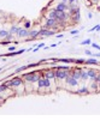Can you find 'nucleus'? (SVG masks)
Segmentation results:
<instances>
[{
	"mask_svg": "<svg viewBox=\"0 0 100 121\" xmlns=\"http://www.w3.org/2000/svg\"><path fill=\"white\" fill-rule=\"evenodd\" d=\"M71 19H72L74 23H78L80 19H81V11H78V12H76L75 15H72V16H71Z\"/></svg>",
	"mask_w": 100,
	"mask_h": 121,
	"instance_id": "a211bd4d",
	"label": "nucleus"
},
{
	"mask_svg": "<svg viewBox=\"0 0 100 121\" xmlns=\"http://www.w3.org/2000/svg\"><path fill=\"white\" fill-rule=\"evenodd\" d=\"M78 33H80L78 29H76V30H71V31H70V34H71V35H77Z\"/></svg>",
	"mask_w": 100,
	"mask_h": 121,
	"instance_id": "2f4dec72",
	"label": "nucleus"
},
{
	"mask_svg": "<svg viewBox=\"0 0 100 121\" xmlns=\"http://www.w3.org/2000/svg\"><path fill=\"white\" fill-rule=\"evenodd\" d=\"M45 28L47 29H52V30H58L57 28L59 26L58 25V21L57 19H53V18H47L46 21H45Z\"/></svg>",
	"mask_w": 100,
	"mask_h": 121,
	"instance_id": "f03ea898",
	"label": "nucleus"
},
{
	"mask_svg": "<svg viewBox=\"0 0 100 121\" xmlns=\"http://www.w3.org/2000/svg\"><path fill=\"white\" fill-rule=\"evenodd\" d=\"M11 42H12V41H6V40H3V41L0 42V44H1V46H8Z\"/></svg>",
	"mask_w": 100,
	"mask_h": 121,
	"instance_id": "cd10ccee",
	"label": "nucleus"
},
{
	"mask_svg": "<svg viewBox=\"0 0 100 121\" xmlns=\"http://www.w3.org/2000/svg\"><path fill=\"white\" fill-rule=\"evenodd\" d=\"M57 44H58V43H53V44H51V46H49V48H53V47H57Z\"/></svg>",
	"mask_w": 100,
	"mask_h": 121,
	"instance_id": "79ce46f5",
	"label": "nucleus"
},
{
	"mask_svg": "<svg viewBox=\"0 0 100 121\" xmlns=\"http://www.w3.org/2000/svg\"><path fill=\"white\" fill-rule=\"evenodd\" d=\"M84 54H86V55H89V56H92V55H93V53H92L89 49H86V50H84Z\"/></svg>",
	"mask_w": 100,
	"mask_h": 121,
	"instance_id": "7c9ffc66",
	"label": "nucleus"
},
{
	"mask_svg": "<svg viewBox=\"0 0 100 121\" xmlns=\"http://www.w3.org/2000/svg\"><path fill=\"white\" fill-rule=\"evenodd\" d=\"M60 1H62V3H64V4H68L69 0H60Z\"/></svg>",
	"mask_w": 100,
	"mask_h": 121,
	"instance_id": "37998d69",
	"label": "nucleus"
},
{
	"mask_svg": "<svg viewBox=\"0 0 100 121\" xmlns=\"http://www.w3.org/2000/svg\"><path fill=\"white\" fill-rule=\"evenodd\" d=\"M91 43H92V40L91 38H86V40H83V41L81 42V46H88Z\"/></svg>",
	"mask_w": 100,
	"mask_h": 121,
	"instance_id": "393cba45",
	"label": "nucleus"
},
{
	"mask_svg": "<svg viewBox=\"0 0 100 121\" xmlns=\"http://www.w3.org/2000/svg\"><path fill=\"white\" fill-rule=\"evenodd\" d=\"M70 74V71H63V70H56V80L58 82H65V78Z\"/></svg>",
	"mask_w": 100,
	"mask_h": 121,
	"instance_id": "7ed1b4c3",
	"label": "nucleus"
},
{
	"mask_svg": "<svg viewBox=\"0 0 100 121\" xmlns=\"http://www.w3.org/2000/svg\"><path fill=\"white\" fill-rule=\"evenodd\" d=\"M86 65H99L100 62L98 61L96 59H94V58H89V59H87L86 60V62H84Z\"/></svg>",
	"mask_w": 100,
	"mask_h": 121,
	"instance_id": "6ab92c4d",
	"label": "nucleus"
},
{
	"mask_svg": "<svg viewBox=\"0 0 100 121\" xmlns=\"http://www.w3.org/2000/svg\"><path fill=\"white\" fill-rule=\"evenodd\" d=\"M44 77L51 79V80H56V70H54V68L46 70V71L44 72Z\"/></svg>",
	"mask_w": 100,
	"mask_h": 121,
	"instance_id": "423d86ee",
	"label": "nucleus"
},
{
	"mask_svg": "<svg viewBox=\"0 0 100 121\" xmlns=\"http://www.w3.org/2000/svg\"><path fill=\"white\" fill-rule=\"evenodd\" d=\"M98 84H99V89H100V80H99V82H98Z\"/></svg>",
	"mask_w": 100,
	"mask_h": 121,
	"instance_id": "c03bdc74",
	"label": "nucleus"
},
{
	"mask_svg": "<svg viewBox=\"0 0 100 121\" xmlns=\"http://www.w3.org/2000/svg\"><path fill=\"white\" fill-rule=\"evenodd\" d=\"M23 28H25V29H28V30H30V28H32V22H30V21H25Z\"/></svg>",
	"mask_w": 100,
	"mask_h": 121,
	"instance_id": "a878e982",
	"label": "nucleus"
},
{
	"mask_svg": "<svg viewBox=\"0 0 100 121\" xmlns=\"http://www.w3.org/2000/svg\"><path fill=\"white\" fill-rule=\"evenodd\" d=\"M54 8L57 10V11H59V12H68L69 5H68V4H64V3H62V1H59V3L56 5Z\"/></svg>",
	"mask_w": 100,
	"mask_h": 121,
	"instance_id": "0eeeda50",
	"label": "nucleus"
},
{
	"mask_svg": "<svg viewBox=\"0 0 100 121\" xmlns=\"http://www.w3.org/2000/svg\"><path fill=\"white\" fill-rule=\"evenodd\" d=\"M75 3H77V0H69V1H68V4H69V5L75 4Z\"/></svg>",
	"mask_w": 100,
	"mask_h": 121,
	"instance_id": "c9c22d12",
	"label": "nucleus"
},
{
	"mask_svg": "<svg viewBox=\"0 0 100 121\" xmlns=\"http://www.w3.org/2000/svg\"><path fill=\"white\" fill-rule=\"evenodd\" d=\"M95 31H100V24H96V25H95Z\"/></svg>",
	"mask_w": 100,
	"mask_h": 121,
	"instance_id": "e433bc0d",
	"label": "nucleus"
},
{
	"mask_svg": "<svg viewBox=\"0 0 100 121\" xmlns=\"http://www.w3.org/2000/svg\"><path fill=\"white\" fill-rule=\"evenodd\" d=\"M87 73H88L89 80H91V82H93V80L95 79V77H96L98 71H96V70H94V68H88V70H87Z\"/></svg>",
	"mask_w": 100,
	"mask_h": 121,
	"instance_id": "ddd939ff",
	"label": "nucleus"
},
{
	"mask_svg": "<svg viewBox=\"0 0 100 121\" xmlns=\"http://www.w3.org/2000/svg\"><path fill=\"white\" fill-rule=\"evenodd\" d=\"M7 90H10V89L7 88V85H6L5 83H3V84H0V94H3V92L7 91Z\"/></svg>",
	"mask_w": 100,
	"mask_h": 121,
	"instance_id": "4be33fe9",
	"label": "nucleus"
},
{
	"mask_svg": "<svg viewBox=\"0 0 100 121\" xmlns=\"http://www.w3.org/2000/svg\"><path fill=\"white\" fill-rule=\"evenodd\" d=\"M8 35V30L6 29H0V38H5Z\"/></svg>",
	"mask_w": 100,
	"mask_h": 121,
	"instance_id": "412c9836",
	"label": "nucleus"
},
{
	"mask_svg": "<svg viewBox=\"0 0 100 121\" xmlns=\"http://www.w3.org/2000/svg\"><path fill=\"white\" fill-rule=\"evenodd\" d=\"M88 18H89V19L93 18V13H92V12H88Z\"/></svg>",
	"mask_w": 100,
	"mask_h": 121,
	"instance_id": "58836bf2",
	"label": "nucleus"
},
{
	"mask_svg": "<svg viewBox=\"0 0 100 121\" xmlns=\"http://www.w3.org/2000/svg\"><path fill=\"white\" fill-rule=\"evenodd\" d=\"M40 36V34H39V30H36V29H33V30H29V37H33V38H37Z\"/></svg>",
	"mask_w": 100,
	"mask_h": 121,
	"instance_id": "f3484780",
	"label": "nucleus"
},
{
	"mask_svg": "<svg viewBox=\"0 0 100 121\" xmlns=\"http://www.w3.org/2000/svg\"><path fill=\"white\" fill-rule=\"evenodd\" d=\"M81 72H82V68L81 67H77V68H71V71H70V74H71L75 79L80 80L81 79Z\"/></svg>",
	"mask_w": 100,
	"mask_h": 121,
	"instance_id": "6e6552de",
	"label": "nucleus"
},
{
	"mask_svg": "<svg viewBox=\"0 0 100 121\" xmlns=\"http://www.w3.org/2000/svg\"><path fill=\"white\" fill-rule=\"evenodd\" d=\"M16 49H17L16 44H15V46H10V47L7 48V50H8V52H16Z\"/></svg>",
	"mask_w": 100,
	"mask_h": 121,
	"instance_id": "c85d7f7f",
	"label": "nucleus"
},
{
	"mask_svg": "<svg viewBox=\"0 0 100 121\" xmlns=\"http://www.w3.org/2000/svg\"><path fill=\"white\" fill-rule=\"evenodd\" d=\"M37 92L42 94L46 92V89H45V82H44V77H41L37 80Z\"/></svg>",
	"mask_w": 100,
	"mask_h": 121,
	"instance_id": "9d476101",
	"label": "nucleus"
},
{
	"mask_svg": "<svg viewBox=\"0 0 100 121\" xmlns=\"http://www.w3.org/2000/svg\"><path fill=\"white\" fill-rule=\"evenodd\" d=\"M15 38V35H12V34H10L8 33V35L5 37V40H6V41H12V40Z\"/></svg>",
	"mask_w": 100,
	"mask_h": 121,
	"instance_id": "bb28decb",
	"label": "nucleus"
},
{
	"mask_svg": "<svg viewBox=\"0 0 100 121\" xmlns=\"http://www.w3.org/2000/svg\"><path fill=\"white\" fill-rule=\"evenodd\" d=\"M52 68L54 70H63V71H71V67L69 65H59V66H53Z\"/></svg>",
	"mask_w": 100,
	"mask_h": 121,
	"instance_id": "2eb2a0df",
	"label": "nucleus"
},
{
	"mask_svg": "<svg viewBox=\"0 0 100 121\" xmlns=\"http://www.w3.org/2000/svg\"><path fill=\"white\" fill-rule=\"evenodd\" d=\"M63 36H64L63 34H59V35H57V38H62Z\"/></svg>",
	"mask_w": 100,
	"mask_h": 121,
	"instance_id": "a19ab883",
	"label": "nucleus"
},
{
	"mask_svg": "<svg viewBox=\"0 0 100 121\" xmlns=\"http://www.w3.org/2000/svg\"><path fill=\"white\" fill-rule=\"evenodd\" d=\"M44 77V72H29V73H24L22 76V78L24 79V82L27 83H37V80Z\"/></svg>",
	"mask_w": 100,
	"mask_h": 121,
	"instance_id": "f257e3e1",
	"label": "nucleus"
},
{
	"mask_svg": "<svg viewBox=\"0 0 100 121\" xmlns=\"http://www.w3.org/2000/svg\"><path fill=\"white\" fill-rule=\"evenodd\" d=\"M78 82H80V80L75 79L71 74H69V76L65 78V85H68V86L76 88V86H78Z\"/></svg>",
	"mask_w": 100,
	"mask_h": 121,
	"instance_id": "39448f33",
	"label": "nucleus"
},
{
	"mask_svg": "<svg viewBox=\"0 0 100 121\" xmlns=\"http://www.w3.org/2000/svg\"><path fill=\"white\" fill-rule=\"evenodd\" d=\"M19 29H21V28H19V26H17V25H12L11 28L8 29V33L16 36V35L18 34V31H19Z\"/></svg>",
	"mask_w": 100,
	"mask_h": 121,
	"instance_id": "dca6fc26",
	"label": "nucleus"
},
{
	"mask_svg": "<svg viewBox=\"0 0 100 121\" xmlns=\"http://www.w3.org/2000/svg\"><path fill=\"white\" fill-rule=\"evenodd\" d=\"M91 1H92V4H98L100 0H91Z\"/></svg>",
	"mask_w": 100,
	"mask_h": 121,
	"instance_id": "ea45409f",
	"label": "nucleus"
},
{
	"mask_svg": "<svg viewBox=\"0 0 100 121\" xmlns=\"http://www.w3.org/2000/svg\"><path fill=\"white\" fill-rule=\"evenodd\" d=\"M86 62V59H81V58H78V59H75V64L76 65H83Z\"/></svg>",
	"mask_w": 100,
	"mask_h": 121,
	"instance_id": "b1692460",
	"label": "nucleus"
},
{
	"mask_svg": "<svg viewBox=\"0 0 100 121\" xmlns=\"http://www.w3.org/2000/svg\"><path fill=\"white\" fill-rule=\"evenodd\" d=\"M95 82H99V80H100V71H98V73H96V77H95Z\"/></svg>",
	"mask_w": 100,
	"mask_h": 121,
	"instance_id": "473e14b6",
	"label": "nucleus"
},
{
	"mask_svg": "<svg viewBox=\"0 0 100 121\" xmlns=\"http://www.w3.org/2000/svg\"><path fill=\"white\" fill-rule=\"evenodd\" d=\"M88 89H89V91H91V92H99L100 91L99 84H98V82H95V80L91 82V85L88 86Z\"/></svg>",
	"mask_w": 100,
	"mask_h": 121,
	"instance_id": "f8f14e48",
	"label": "nucleus"
},
{
	"mask_svg": "<svg viewBox=\"0 0 100 121\" xmlns=\"http://www.w3.org/2000/svg\"><path fill=\"white\" fill-rule=\"evenodd\" d=\"M4 102H5V97L1 96V94H0V104H3Z\"/></svg>",
	"mask_w": 100,
	"mask_h": 121,
	"instance_id": "72a5a7b5",
	"label": "nucleus"
},
{
	"mask_svg": "<svg viewBox=\"0 0 100 121\" xmlns=\"http://www.w3.org/2000/svg\"><path fill=\"white\" fill-rule=\"evenodd\" d=\"M93 31H95V25H94L92 29H89V30H88V33H93Z\"/></svg>",
	"mask_w": 100,
	"mask_h": 121,
	"instance_id": "4c0bfd02",
	"label": "nucleus"
},
{
	"mask_svg": "<svg viewBox=\"0 0 100 121\" xmlns=\"http://www.w3.org/2000/svg\"><path fill=\"white\" fill-rule=\"evenodd\" d=\"M25 70H28V66H21V67H17L15 70V73H19V72H22V71H25Z\"/></svg>",
	"mask_w": 100,
	"mask_h": 121,
	"instance_id": "5701e85b",
	"label": "nucleus"
},
{
	"mask_svg": "<svg viewBox=\"0 0 100 121\" xmlns=\"http://www.w3.org/2000/svg\"><path fill=\"white\" fill-rule=\"evenodd\" d=\"M44 82H45V89H46V92H51V88H52V80L45 78L44 77Z\"/></svg>",
	"mask_w": 100,
	"mask_h": 121,
	"instance_id": "4468645a",
	"label": "nucleus"
},
{
	"mask_svg": "<svg viewBox=\"0 0 100 121\" xmlns=\"http://www.w3.org/2000/svg\"><path fill=\"white\" fill-rule=\"evenodd\" d=\"M18 38H24V37H29V30L25 29V28H21L19 29L18 34L16 35Z\"/></svg>",
	"mask_w": 100,
	"mask_h": 121,
	"instance_id": "9b49d317",
	"label": "nucleus"
},
{
	"mask_svg": "<svg viewBox=\"0 0 100 121\" xmlns=\"http://www.w3.org/2000/svg\"><path fill=\"white\" fill-rule=\"evenodd\" d=\"M11 85H12V90L19 86H23L24 85V79L22 77H15L11 79Z\"/></svg>",
	"mask_w": 100,
	"mask_h": 121,
	"instance_id": "20e7f679",
	"label": "nucleus"
},
{
	"mask_svg": "<svg viewBox=\"0 0 100 121\" xmlns=\"http://www.w3.org/2000/svg\"><path fill=\"white\" fill-rule=\"evenodd\" d=\"M75 92H76L77 95H88V94H91L88 86H86V85H82V86H80L78 89H76Z\"/></svg>",
	"mask_w": 100,
	"mask_h": 121,
	"instance_id": "1a4fd4ad",
	"label": "nucleus"
},
{
	"mask_svg": "<svg viewBox=\"0 0 100 121\" xmlns=\"http://www.w3.org/2000/svg\"><path fill=\"white\" fill-rule=\"evenodd\" d=\"M36 47H37V48L40 49V48H42V47H45V43H44V42H41V43H39V44H37Z\"/></svg>",
	"mask_w": 100,
	"mask_h": 121,
	"instance_id": "f704fd0d",
	"label": "nucleus"
},
{
	"mask_svg": "<svg viewBox=\"0 0 100 121\" xmlns=\"http://www.w3.org/2000/svg\"><path fill=\"white\" fill-rule=\"evenodd\" d=\"M91 46H92L93 48H95L96 50H99V52H100V46H99V44H96V43H94V42H92V43H91Z\"/></svg>",
	"mask_w": 100,
	"mask_h": 121,
	"instance_id": "c756f323",
	"label": "nucleus"
},
{
	"mask_svg": "<svg viewBox=\"0 0 100 121\" xmlns=\"http://www.w3.org/2000/svg\"><path fill=\"white\" fill-rule=\"evenodd\" d=\"M1 71H3V68H1V67H0V72H1Z\"/></svg>",
	"mask_w": 100,
	"mask_h": 121,
	"instance_id": "a18cd8bd",
	"label": "nucleus"
},
{
	"mask_svg": "<svg viewBox=\"0 0 100 121\" xmlns=\"http://www.w3.org/2000/svg\"><path fill=\"white\" fill-rule=\"evenodd\" d=\"M88 79H89V77H88V73H87V70L82 68V72H81V79H80V80H82V82H87Z\"/></svg>",
	"mask_w": 100,
	"mask_h": 121,
	"instance_id": "aec40b11",
	"label": "nucleus"
}]
</instances>
